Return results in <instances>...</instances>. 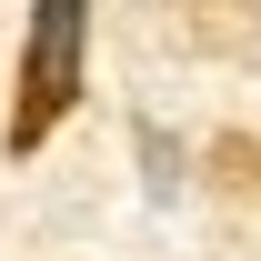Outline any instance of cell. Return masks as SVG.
<instances>
[{
    "instance_id": "6da1fadb",
    "label": "cell",
    "mask_w": 261,
    "mask_h": 261,
    "mask_svg": "<svg viewBox=\"0 0 261 261\" xmlns=\"http://www.w3.org/2000/svg\"><path fill=\"white\" fill-rule=\"evenodd\" d=\"M81 31H91V0H31V50H20L10 151H40V141H50V121L81 100Z\"/></svg>"
}]
</instances>
